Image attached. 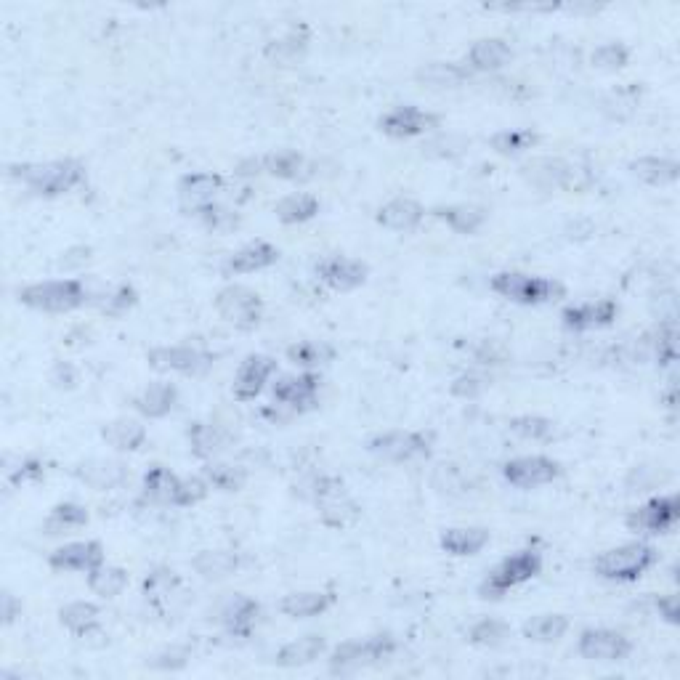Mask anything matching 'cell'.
I'll return each mask as SVG.
<instances>
[{"instance_id":"50","label":"cell","mask_w":680,"mask_h":680,"mask_svg":"<svg viewBox=\"0 0 680 680\" xmlns=\"http://www.w3.org/2000/svg\"><path fill=\"white\" fill-rule=\"evenodd\" d=\"M510 433H516L518 439L526 441H550L553 439V423L540 415H518L508 423Z\"/></svg>"},{"instance_id":"16","label":"cell","mask_w":680,"mask_h":680,"mask_svg":"<svg viewBox=\"0 0 680 680\" xmlns=\"http://www.w3.org/2000/svg\"><path fill=\"white\" fill-rule=\"evenodd\" d=\"M503 476L518 489H537L545 487V484H553L561 476V465L542 455L516 457V460L505 463Z\"/></svg>"},{"instance_id":"57","label":"cell","mask_w":680,"mask_h":680,"mask_svg":"<svg viewBox=\"0 0 680 680\" xmlns=\"http://www.w3.org/2000/svg\"><path fill=\"white\" fill-rule=\"evenodd\" d=\"M654 606H657V614L665 619L667 625H678V622H680V598H678V595H675V593L659 595L657 601H654Z\"/></svg>"},{"instance_id":"60","label":"cell","mask_w":680,"mask_h":680,"mask_svg":"<svg viewBox=\"0 0 680 680\" xmlns=\"http://www.w3.org/2000/svg\"><path fill=\"white\" fill-rule=\"evenodd\" d=\"M91 258V248H72L59 258V269H72V266H83Z\"/></svg>"},{"instance_id":"31","label":"cell","mask_w":680,"mask_h":680,"mask_svg":"<svg viewBox=\"0 0 680 680\" xmlns=\"http://www.w3.org/2000/svg\"><path fill=\"white\" fill-rule=\"evenodd\" d=\"M325 649H327L325 635L317 633L303 635L298 641L285 643V646L277 651L274 662H277L279 667H287V670H293V667H306L311 665V662H317V659L325 654Z\"/></svg>"},{"instance_id":"17","label":"cell","mask_w":680,"mask_h":680,"mask_svg":"<svg viewBox=\"0 0 680 680\" xmlns=\"http://www.w3.org/2000/svg\"><path fill=\"white\" fill-rule=\"evenodd\" d=\"M441 117L420 107H394L380 117V131L391 139H415L439 128Z\"/></svg>"},{"instance_id":"52","label":"cell","mask_w":680,"mask_h":680,"mask_svg":"<svg viewBox=\"0 0 680 680\" xmlns=\"http://www.w3.org/2000/svg\"><path fill=\"white\" fill-rule=\"evenodd\" d=\"M194 216L200 218L202 224L208 226L210 232H218V234H226V232H234L237 226H240V216L237 213H232L229 208H221V205H208V208L197 210Z\"/></svg>"},{"instance_id":"20","label":"cell","mask_w":680,"mask_h":680,"mask_svg":"<svg viewBox=\"0 0 680 680\" xmlns=\"http://www.w3.org/2000/svg\"><path fill=\"white\" fill-rule=\"evenodd\" d=\"M277 372V362L266 354H250L237 370L234 378V399L237 402H253L255 396H261L269 378Z\"/></svg>"},{"instance_id":"47","label":"cell","mask_w":680,"mask_h":680,"mask_svg":"<svg viewBox=\"0 0 680 680\" xmlns=\"http://www.w3.org/2000/svg\"><path fill=\"white\" fill-rule=\"evenodd\" d=\"M540 141V136L534 131H526V128H510V131H500L495 133L492 139H489V144H492V149H495L497 155H521V152H526V149H532L534 144Z\"/></svg>"},{"instance_id":"36","label":"cell","mask_w":680,"mask_h":680,"mask_svg":"<svg viewBox=\"0 0 680 680\" xmlns=\"http://www.w3.org/2000/svg\"><path fill=\"white\" fill-rule=\"evenodd\" d=\"M99 617H101L99 606L91 601H72L67 603V606H62V611H59V622H62L75 638H91V635L99 633L101 630Z\"/></svg>"},{"instance_id":"58","label":"cell","mask_w":680,"mask_h":680,"mask_svg":"<svg viewBox=\"0 0 680 680\" xmlns=\"http://www.w3.org/2000/svg\"><path fill=\"white\" fill-rule=\"evenodd\" d=\"M186 662H189V654L181 649H170V651H163V654H157L149 665L155 667V670H181V667H186Z\"/></svg>"},{"instance_id":"18","label":"cell","mask_w":680,"mask_h":680,"mask_svg":"<svg viewBox=\"0 0 680 680\" xmlns=\"http://www.w3.org/2000/svg\"><path fill=\"white\" fill-rule=\"evenodd\" d=\"M104 564V548L96 540H80L67 542L62 548H56L48 556V566L56 572H83L91 574L93 569H99Z\"/></svg>"},{"instance_id":"6","label":"cell","mask_w":680,"mask_h":680,"mask_svg":"<svg viewBox=\"0 0 680 680\" xmlns=\"http://www.w3.org/2000/svg\"><path fill=\"white\" fill-rule=\"evenodd\" d=\"M542 572V553L534 548L518 550L513 556L503 558L492 572L484 577L479 585V595L484 601H497L503 598L508 590L524 585V582L534 580Z\"/></svg>"},{"instance_id":"56","label":"cell","mask_w":680,"mask_h":680,"mask_svg":"<svg viewBox=\"0 0 680 680\" xmlns=\"http://www.w3.org/2000/svg\"><path fill=\"white\" fill-rule=\"evenodd\" d=\"M46 476V463L43 460H38V457H30V460H24V463H19V468L16 471H11V484H30V481H40Z\"/></svg>"},{"instance_id":"10","label":"cell","mask_w":680,"mask_h":680,"mask_svg":"<svg viewBox=\"0 0 680 680\" xmlns=\"http://www.w3.org/2000/svg\"><path fill=\"white\" fill-rule=\"evenodd\" d=\"M433 436L425 431H388L367 441V449L388 463H412L431 455Z\"/></svg>"},{"instance_id":"44","label":"cell","mask_w":680,"mask_h":680,"mask_svg":"<svg viewBox=\"0 0 680 680\" xmlns=\"http://www.w3.org/2000/svg\"><path fill=\"white\" fill-rule=\"evenodd\" d=\"M274 213L282 224H306L319 213V200L314 194H287L285 200L277 202Z\"/></svg>"},{"instance_id":"62","label":"cell","mask_w":680,"mask_h":680,"mask_svg":"<svg viewBox=\"0 0 680 680\" xmlns=\"http://www.w3.org/2000/svg\"><path fill=\"white\" fill-rule=\"evenodd\" d=\"M258 173H263V157H250L237 165V176H258Z\"/></svg>"},{"instance_id":"59","label":"cell","mask_w":680,"mask_h":680,"mask_svg":"<svg viewBox=\"0 0 680 680\" xmlns=\"http://www.w3.org/2000/svg\"><path fill=\"white\" fill-rule=\"evenodd\" d=\"M0 614H3V625H14L16 619L22 617V601L11 590H6L0 598Z\"/></svg>"},{"instance_id":"61","label":"cell","mask_w":680,"mask_h":680,"mask_svg":"<svg viewBox=\"0 0 680 680\" xmlns=\"http://www.w3.org/2000/svg\"><path fill=\"white\" fill-rule=\"evenodd\" d=\"M54 383L59 388H72L75 383H78V378H75V372H72V367H67V364H56L54 370Z\"/></svg>"},{"instance_id":"25","label":"cell","mask_w":680,"mask_h":680,"mask_svg":"<svg viewBox=\"0 0 680 680\" xmlns=\"http://www.w3.org/2000/svg\"><path fill=\"white\" fill-rule=\"evenodd\" d=\"M186 436H189V449H192V455L197 457V460H205V463L218 460V457L229 449V444H232V436H229L221 425L202 423V420L189 425Z\"/></svg>"},{"instance_id":"38","label":"cell","mask_w":680,"mask_h":680,"mask_svg":"<svg viewBox=\"0 0 680 680\" xmlns=\"http://www.w3.org/2000/svg\"><path fill=\"white\" fill-rule=\"evenodd\" d=\"M415 80L425 88L444 91V88H457L471 80V70L457 62H431L415 72Z\"/></svg>"},{"instance_id":"42","label":"cell","mask_w":680,"mask_h":680,"mask_svg":"<svg viewBox=\"0 0 680 680\" xmlns=\"http://www.w3.org/2000/svg\"><path fill=\"white\" fill-rule=\"evenodd\" d=\"M309 163L301 152L295 149H282L274 155L263 157V173L271 178H282V181H295V178H306Z\"/></svg>"},{"instance_id":"4","label":"cell","mask_w":680,"mask_h":680,"mask_svg":"<svg viewBox=\"0 0 680 680\" xmlns=\"http://www.w3.org/2000/svg\"><path fill=\"white\" fill-rule=\"evenodd\" d=\"M521 176L532 186L550 192V189H564V192H588L595 176L590 168L569 163L564 157H534L532 163L521 165Z\"/></svg>"},{"instance_id":"15","label":"cell","mask_w":680,"mask_h":680,"mask_svg":"<svg viewBox=\"0 0 680 680\" xmlns=\"http://www.w3.org/2000/svg\"><path fill=\"white\" fill-rule=\"evenodd\" d=\"M680 518V500L678 495L667 497H654L651 503L635 508L630 516H627V526L633 532L643 534H662L670 532Z\"/></svg>"},{"instance_id":"41","label":"cell","mask_w":680,"mask_h":680,"mask_svg":"<svg viewBox=\"0 0 680 680\" xmlns=\"http://www.w3.org/2000/svg\"><path fill=\"white\" fill-rule=\"evenodd\" d=\"M569 630V617L564 614H537L529 622H524L521 633L526 641L534 643H556L561 641Z\"/></svg>"},{"instance_id":"24","label":"cell","mask_w":680,"mask_h":680,"mask_svg":"<svg viewBox=\"0 0 680 680\" xmlns=\"http://www.w3.org/2000/svg\"><path fill=\"white\" fill-rule=\"evenodd\" d=\"M72 476L85 484V487L96 489V492H109V489L123 487L128 481V468L117 460H101V457H93V460H83L72 468Z\"/></svg>"},{"instance_id":"33","label":"cell","mask_w":680,"mask_h":680,"mask_svg":"<svg viewBox=\"0 0 680 680\" xmlns=\"http://www.w3.org/2000/svg\"><path fill=\"white\" fill-rule=\"evenodd\" d=\"M242 558L232 550H202L192 558V569L200 574L202 580L218 582L240 572Z\"/></svg>"},{"instance_id":"40","label":"cell","mask_w":680,"mask_h":680,"mask_svg":"<svg viewBox=\"0 0 680 680\" xmlns=\"http://www.w3.org/2000/svg\"><path fill=\"white\" fill-rule=\"evenodd\" d=\"M630 173L649 186H670L678 181V163L667 157H638L630 163Z\"/></svg>"},{"instance_id":"54","label":"cell","mask_w":680,"mask_h":680,"mask_svg":"<svg viewBox=\"0 0 680 680\" xmlns=\"http://www.w3.org/2000/svg\"><path fill=\"white\" fill-rule=\"evenodd\" d=\"M136 301H139L136 290H133L131 285H120L107 295V301L101 303V311H104L107 317H123V314H128V311L136 306Z\"/></svg>"},{"instance_id":"11","label":"cell","mask_w":680,"mask_h":680,"mask_svg":"<svg viewBox=\"0 0 680 680\" xmlns=\"http://www.w3.org/2000/svg\"><path fill=\"white\" fill-rule=\"evenodd\" d=\"M218 317L234 325L237 330H255L263 319L261 295L242 285H229L216 295Z\"/></svg>"},{"instance_id":"9","label":"cell","mask_w":680,"mask_h":680,"mask_svg":"<svg viewBox=\"0 0 680 680\" xmlns=\"http://www.w3.org/2000/svg\"><path fill=\"white\" fill-rule=\"evenodd\" d=\"M396 638L391 633H378L364 638V641H346L340 643L338 649L330 657V673L333 675H351L364 667L380 665L386 659L394 657Z\"/></svg>"},{"instance_id":"21","label":"cell","mask_w":680,"mask_h":680,"mask_svg":"<svg viewBox=\"0 0 680 680\" xmlns=\"http://www.w3.org/2000/svg\"><path fill=\"white\" fill-rule=\"evenodd\" d=\"M317 277L335 293H351L367 282V266L354 258L333 255V258L317 263Z\"/></svg>"},{"instance_id":"48","label":"cell","mask_w":680,"mask_h":680,"mask_svg":"<svg viewBox=\"0 0 680 680\" xmlns=\"http://www.w3.org/2000/svg\"><path fill=\"white\" fill-rule=\"evenodd\" d=\"M468 638H471L473 646L497 649V646H503V643L510 638V625L508 622H503V619H495V617L479 619V622L471 627Z\"/></svg>"},{"instance_id":"7","label":"cell","mask_w":680,"mask_h":680,"mask_svg":"<svg viewBox=\"0 0 680 680\" xmlns=\"http://www.w3.org/2000/svg\"><path fill=\"white\" fill-rule=\"evenodd\" d=\"M489 287H492V293L503 295L513 303H521V306H542V303H553L566 295L564 285L556 279L532 277V274H521V271H500L492 277Z\"/></svg>"},{"instance_id":"27","label":"cell","mask_w":680,"mask_h":680,"mask_svg":"<svg viewBox=\"0 0 680 680\" xmlns=\"http://www.w3.org/2000/svg\"><path fill=\"white\" fill-rule=\"evenodd\" d=\"M279 261V250L271 242H250L237 253H232L224 263V274H255L274 266Z\"/></svg>"},{"instance_id":"1","label":"cell","mask_w":680,"mask_h":680,"mask_svg":"<svg viewBox=\"0 0 680 680\" xmlns=\"http://www.w3.org/2000/svg\"><path fill=\"white\" fill-rule=\"evenodd\" d=\"M298 495L317 505L322 524L330 529H348L362 516V508L348 495L346 484L335 476H311L298 487Z\"/></svg>"},{"instance_id":"53","label":"cell","mask_w":680,"mask_h":680,"mask_svg":"<svg viewBox=\"0 0 680 680\" xmlns=\"http://www.w3.org/2000/svg\"><path fill=\"white\" fill-rule=\"evenodd\" d=\"M306 43H309V38H306L303 32L301 35H298V32H290L285 38L269 43V46H266V56H269V59H277V62H293V59H298V56L306 51Z\"/></svg>"},{"instance_id":"30","label":"cell","mask_w":680,"mask_h":680,"mask_svg":"<svg viewBox=\"0 0 680 680\" xmlns=\"http://www.w3.org/2000/svg\"><path fill=\"white\" fill-rule=\"evenodd\" d=\"M178 404V388L173 383H149L136 399L133 407L149 420L168 418L170 412L176 410Z\"/></svg>"},{"instance_id":"23","label":"cell","mask_w":680,"mask_h":680,"mask_svg":"<svg viewBox=\"0 0 680 680\" xmlns=\"http://www.w3.org/2000/svg\"><path fill=\"white\" fill-rule=\"evenodd\" d=\"M619 314V303L611 301V298H603V301L595 303H580V306H566L561 311V322H564L566 330H577V333H585V330H598V327H609Z\"/></svg>"},{"instance_id":"45","label":"cell","mask_w":680,"mask_h":680,"mask_svg":"<svg viewBox=\"0 0 680 680\" xmlns=\"http://www.w3.org/2000/svg\"><path fill=\"white\" fill-rule=\"evenodd\" d=\"M88 588L96 595H101V598H117L128 588V572L120 569V566L101 564L99 569H93L88 574Z\"/></svg>"},{"instance_id":"14","label":"cell","mask_w":680,"mask_h":680,"mask_svg":"<svg viewBox=\"0 0 680 680\" xmlns=\"http://www.w3.org/2000/svg\"><path fill=\"white\" fill-rule=\"evenodd\" d=\"M577 651L588 662H622V659L630 657L633 643H630V638L625 633H617V630L590 627V630H585L580 635Z\"/></svg>"},{"instance_id":"22","label":"cell","mask_w":680,"mask_h":680,"mask_svg":"<svg viewBox=\"0 0 680 680\" xmlns=\"http://www.w3.org/2000/svg\"><path fill=\"white\" fill-rule=\"evenodd\" d=\"M261 617V606L258 601L248 598V595L234 593L229 595L221 609H218V622L226 627V633L234 638H250Z\"/></svg>"},{"instance_id":"34","label":"cell","mask_w":680,"mask_h":680,"mask_svg":"<svg viewBox=\"0 0 680 680\" xmlns=\"http://www.w3.org/2000/svg\"><path fill=\"white\" fill-rule=\"evenodd\" d=\"M431 216L457 234H476L487 224V210L479 205H439L431 210Z\"/></svg>"},{"instance_id":"37","label":"cell","mask_w":680,"mask_h":680,"mask_svg":"<svg viewBox=\"0 0 680 680\" xmlns=\"http://www.w3.org/2000/svg\"><path fill=\"white\" fill-rule=\"evenodd\" d=\"M510 56H513V51H510V46L503 38L476 40L471 51H468V64H471L468 70L497 72L510 62Z\"/></svg>"},{"instance_id":"35","label":"cell","mask_w":680,"mask_h":680,"mask_svg":"<svg viewBox=\"0 0 680 680\" xmlns=\"http://www.w3.org/2000/svg\"><path fill=\"white\" fill-rule=\"evenodd\" d=\"M101 439L117 452H139L147 441V428L133 418H117L101 428Z\"/></svg>"},{"instance_id":"43","label":"cell","mask_w":680,"mask_h":680,"mask_svg":"<svg viewBox=\"0 0 680 680\" xmlns=\"http://www.w3.org/2000/svg\"><path fill=\"white\" fill-rule=\"evenodd\" d=\"M202 476L208 481L210 487L221 489V492H240L248 481V471L242 465L224 463V460H210L202 468Z\"/></svg>"},{"instance_id":"13","label":"cell","mask_w":680,"mask_h":680,"mask_svg":"<svg viewBox=\"0 0 680 680\" xmlns=\"http://www.w3.org/2000/svg\"><path fill=\"white\" fill-rule=\"evenodd\" d=\"M319 383L322 380H319L317 372L306 370L301 375H285V378H279L274 383V388H271V394H274V402L279 407L301 415V412H309L317 407Z\"/></svg>"},{"instance_id":"2","label":"cell","mask_w":680,"mask_h":680,"mask_svg":"<svg viewBox=\"0 0 680 680\" xmlns=\"http://www.w3.org/2000/svg\"><path fill=\"white\" fill-rule=\"evenodd\" d=\"M8 176L16 178L30 192L40 197H59L72 192L85 181V168L78 160H51V163H19L8 168Z\"/></svg>"},{"instance_id":"12","label":"cell","mask_w":680,"mask_h":680,"mask_svg":"<svg viewBox=\"0 0 680 680\" xmlns=\"http://www.w3.org/2000/svg\"><path fill=\"white\" fill-rule=\"evenodd\" d=\"M147 362L157 372H176V375H202L216 362V354L194 346H160L147 354Z\"/></svg>"},{"instance_id":"49","label":"cell","mask_w":680,"mask_h":680,"mask_svg":"<svg viewBox=\"0 0 680 680\" xmlns=\"http://www.w3.org/2000/svg\"><path fill=\"white\" fill-rule=\"evenodd\" d=\"M335 351L325 343H314V340H301L295 346L287 348V359L298 367H306V370H314L319 364L333 362Z\"/></svg>"},{"instance_id":"46","label":"cell","mask_w":680,"mask_h":680,"mask_svg":"<svg viewBox=\"0 0 680 680\" xmlns=\"http://www.w3.org/2000/svg\"><path fill=\"white\" fill-rule=\"evenodd\" d=\"M91 521L88 510L78 503H59L51 508V516L46 518V532L59 534L70 532V529H83Z\"/></svg>"},{"instance_id":"5","label":"cell","mask_w":680,"mask_h":680,"mask_svg":"<svg viewBox=\"0 0 680 680\" xmlns=\"http://www.w3.org/2000/svg\"><path fill=\"white\" fill-rule=\"evenodd\" d=\"M659 561V553L646 542H627L619 548L603 550L595 558V574L611 582H635Z\"/></svg>"},{"instance_id":"26","label":"cell","mask_w":680,"mask_h":680,"mask_svg":"<svg viewBox=\"0 0 680 680\" xmlns=\"http://www.w3.org/2000/svg\"><path fill=\"white\" fill-rule=\"evenodd\" d=\"M338 601V595L333 590H301V593H290L282 598L279 611L290 619H311L322 617L325 611H330Z\"/></svg>"},{"instance_id":"55","label":"cell","mask_w":680,"mask_h":680,"mask_svg":"<svg viewBox=\"0 0 680 680\" xmlns=\"http://www.w3.org/2000/svg\"><path fill=\"white\" fill-rule=\"evenodd\" d=\"M487 388H489V378L476 375V372H465V375L452 380L449 391H452V396H457V399H479Z\"/></svg>"},{"instance_id":"39","label":"cell","mask_w":680,"mask_h":680,"mask_svg":"<svg viewBox=\"0 0 680 680\" xmlns=\"http://www.w3.org/2000/svg\"><path fill=\"white\" fill-rule=\"evenodd\" d=\"M431 487L439 495L447 497H468L476 489V481L471 479V473L465 471L463 465L457 463H441L433 468L431 473Z\"/></svg>"},{"instance_id":"3","label":"cell","mask_w":680,"mask_h":680,"mask_svg":"<svg viewBox=\"0 0 680 680\" xmlns=\"http://www.w3.org/2000/svg\"><path fill=\"white\" fill-rule=\"evenodd\" d=\"M210 484L205 479H178L165 465H152L141 481V497L155 505L192 508L208 497Z\"/></svg>"},{"instance_id":"8","label":"cell","mask_w":680,"mask_h":680,"mask_svg":"<svg viewBox=\"0 0 680 680\" xmlns=\"http://www.w3.org/2000/svg\"><path fill=\"white\" fill-rule=\"evenodd\" d=\"M19 301L35 311L64 314V311L80 309L88 301V287L83 279H51V282H38L19 290Z\"/></svg>"},{"instance_id":"19","label":"cell","mask_w":680,"mask_h":680,"mask_svg":"<svg viewBox=\"0 0 680 680\" xmlns=\"http://www.w3.org/2000/svg\"><path fill=\"white\" fill-rule=\"evenodd\" d=\"M221 189H224V178L218 176V173H210V170L186 173V176L178 181V197H181V205H184L186 213H192V216L197 213V210L213 205Z\"/></svg>"},{"instance_id":"51","label":"cell","mask_w":680,"mask_h":680,"mask_svg":"<svg viewBox=\"0 0 680 680\" xmlns=\"http://www.w3.org/2000/svg\"><path fill=\"white\" fill-rule=\"evenodd\" d=\"M590 62L603 72H617L630 64V48L625 43H603V46L595 48Z\"/></svg>"},{"instance_id":"28","label":"cell","mask_w":680,"mask_h":680,"mask_svg":"<svg viewBox=\"0 0 680 680\" xmlns=\"http://www.w3.org/2000/svg\"><path fill=\"white\" fill-rule=\"evenodd\" d=\"M423 218L425 208L418 200H412V197H394V200H388L378 210L375 221L380 226L391 229V232H412V229H418Z\"/></svg>"},{"instance_id":"32","label":"cell","mask_w":680,"mask_h":680,"mask_svg":"<svg viewBox=\"0 0 680 680\" xmlns=\"http://www.w3.org/2000/svg\"><path fill=\"white\" fill-rule=\"evenodd\" d=\"M184 593V582L178 577L173 569L168 566H160V569H152L144 580V595L152 606H157L160 611H165L170 603L176 601L178 595Z\"/></svg>"},{"instance_id":"29","label":"cell","mask_w":680,"mask_h":680,"mask_svg":"<svg viewBox=\"0 0 680 680\" xmlns=\"http://www.w3.org/2000/svg\"><path fill=\"white\" fill-rule=\"evenodd\" d=\"M441 550L455 558L476 556L489 545V529L484 526H452L441 534Z\"/></svg>"}]
</instances>
